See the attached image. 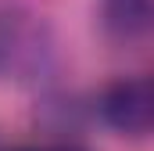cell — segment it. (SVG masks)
Masks as SVG:
<instances>
[{
  "instance_id": "5",
  "label": "cell",
  "mask_w": 154,
  "mask_h": 151,
  "mask_svg": "<svg viewBox=\"0 0 154 151\" xmlns=\"http://www.w3.org/2000/svg\"><path fill=\"white\" fill-rule=\"evenodd\" d=\"M18 151H36V148H18Z\"/></svg>"
},
{
  "instance_id": "2",
  "label": "cell",
  "mask_w": 154,
  "mask_h": 151,
  "mask_svg": "<svg viewBox=\"0 0 154 151\" xmlns=\"http://www.w3.org/2000/svg\"><path fill=\"white\" fill-rule=\"evenodd\" d=\"M104 115L122 133H147L154 126V94L151 79H129L115 83L104 94Z\"/></svg>"
},
{
  "instance_id": "1",
  "label": "cell",
  "mask_w": 154,
  "mask_h": 151,
  "mask_svg": "<svg viewBox=\"0 0 154 151\" xmlns=\"http://www.w3.org/2000/svg\"><path fill=\"white\" fill-rule=\"evenodd\" d=\"M50 43L43 40V25L29 22V14H7L0 22V69L4 72H32L43 69Z\"/></svg>"
},
{
  "instance_id": "6",
  "label": "cell",
  "mask_w": 154,
  "mask_h": 151,
  "mask_svg": "<svg viewBox=\"0 0 154 151\" xmlns=\"http://www.w3.org/2000/svg\"><path fill=\"white\" fill-rule=\"evenodd\" d=\"M151 94H154V79H151Z\"/></svg>"
},
{
  "instance_id": "3",
  "label": "cell",
  "mask_w": 154,
  "mask_h": 151,
  "mask_svg": "<svg viewBox=\"0 0 154 151\" xmlns=\"http://www.w3.org/2000/svg\"><path fill=\"white\" fill-rule=\"evenodd\" d=\"M100 22L118 40H136L154 29V0H104Z\"/></svg>"
},
{
  "instance_id": "4",
  "label": "cell",
  "mask_w": 154,
  "mask_h": 151,
  "mask_svg": "<svg viewBox=\"0 0 154 151\" xmlns=\"http://www.w3.org/2000/svg\"><path fill=\"white\" fill-rule=\"evenodd\" d=\"M50 151H86V148H79V144H61V148H50Z\"/></svg>"
}]
</instances>
